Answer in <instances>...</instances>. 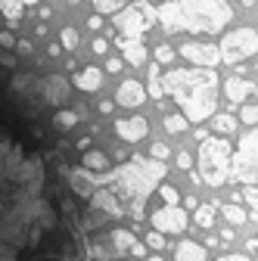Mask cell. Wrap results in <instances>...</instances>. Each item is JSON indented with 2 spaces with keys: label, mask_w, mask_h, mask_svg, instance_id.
I'll list each match as a JSON object with an SVG mask.
<instances>
[{
  "label": "cell",
  "mask_w": 258,
  "mask_h": 261,
  "mask_svg": "<svg viewBox=\"0 0 258 261\" xmlns=\"http://www.w3.org/2000/svg\"><path fill=\"white\" fill-rule=\"evenodd\" d=\"M41 109L0 78V261H90L78 208L50 180Z\"/></svg>",
  "instance_id": "obj_1"
},
{
  "label": "cell",
  "mask_w": 258,
  "mask_h": 261,
  "mask_svg": "<svg viewBox=\"0 0 258 261\" xmlns=\"http://www.w3.org/2000/svg\"><path fill=\"white\" fill-rule=\"evenodd\" d=\"M165 174H168V168H165L162 159H152V155L149 159H143V155H127V162H124L118 171L100 177L96 184L109 187L118 199L127 205V212L134 215V221H143V205L149 199V193L165 180Z\"/></svg>",
  "instance_id": "obj_2"
},
{
  "label": "cell",
  "mask_w": 258,
  "mask_h": 261,
  "mask_svg": "<svg viewBox=\"0 0 258 261\" xmlns=\"http://www.w3.org/2000/svg\"><path fill=\"white\" fill-rule=\"evenodd\" d=\"M165 93H171L190 121H205L218 109V75L205 65L174 69L165 78Z\"/></svg>",
  "instance_id": "obj_3"
},
{
  "label": "cell",
  "mask_w": 258,
  "mask_h": 261,
  "mask_svg": "<svg viewBox=\"0 0 258 261\" xmlns=\"http://www.w3.org/2000/svg\"><path fill=\"white\" fill-rule=\"evenodd\" d=\"M177 4L184 16V31L190 35H221L234 16L227 0H177Z\"/></svg>",
  "instance_id": "obj_4"
},
{
  "label": "cell",
  "mask_w": 258,
  "mask_h": 261,
  "mask_svg": "<svg viewBox=\"0 0 258 261\" xmlns=\"http://www.w3.org/2000/svg\"><path fill=\"white\" fill-rule=\"evenodd\" d=\"M230 159L234 149L224 137H202L199 140V174L202 184L209 187H221L230 177Z\"/></svg>",
  "instance_id": "obj_5"
},
{
  "label": "cell",
  "mask_w": 258,
  "mask_h": 261,
  "mask_svg": "<svg viewBox=\"0 0 258 261\" xmlns=\"http://www.w3.org/2000/svg\"><path fill=\"white\" fill-rule=\"evenodd\" d=\"M230 177L240 184H258V127L252 124L249 134L240 137L234 159H230Z\"/></svg>",
  "instance_id": "obj_6"
},
{
  "label": "cell",
  "mask_w": 258,
  "mask_h": 261,
  "mask_svg": "<svg viewBox=\"0 0 258 261\" xmlns=\"http://www.w3.org/2000/svg\"><path fill=\"white\" fill-rule=\"evenodd\" d=\"M156 19L159 16H156L152 4H146V0H131V4H124L115 13V28L121 31L124 38H143L146 31L152 28Z\"/></svg>",
  "instance_id": "obj_7"
},
{
  "label": "cell",
  "mask_w": 258,
  "mask_h": 261,
  "mask_svg": "<svg viewBox=\"0 0 258 261\" xmlns=\"http://www.w3.org/2000/svg\"><path fill=\"white\" fill-rule=\"evenodd\" d=\"M218 50H221V62H243V59L258 53V31L255 28L227 31V35L221 38Z\"/></svg>",
  "instance_id": "obj_8"
},
{
  "label": "cell",
  "mask_w": 258,
  "mask_h": 261,
  "mask_svg": "<svg viewBox=\"0 0 258 261\" xmlns=\"http://www.w3.org/2000/svg\"><path fill=\"white\" fill-rule=\"evenodd\" d=\"M41 96H44L47 109L66 106L69 96H72V84L62 78V75H44V78H41Z\"/></svg>",
  "instance_id": "obj_9"
},
{
  "label": "cell",
  "mask_w": 258,
  "mask_h": 261,
  "mask_svg": "<svg viewBox=\"0 0 258 261\" xmlns=\"http://www.w3.org/2000/svg\"><path fill=\"white\" fill-rule=\"evenodd\" d=\"M152 227H156V230H162V233H184L187 230V212L177 208V202L174 205L165 202V208L152 212Z\"/></svg>",
  "instance_id": "obj_10"
},
{
  "label": "cell",
  "mask_w": 258,
  "mask_h": 261,
  "mask_svg": "<svg viewBox=\"0 0 258 261\" xmlns=\"http://www.w3.org/2000/svg\"><path fill=\"white\" fill-rule=\"evenodd\" d=\"M180 56L190 59L193 65H205V69H215L221 62V50L215 44H199V41H187L180 47Z\"/></svg>",
  "instance_id": "obj_11"
},
{
  "label": "cell",
  "mask_w": 258,
  "mask_h": 261,
  "mask_svg": "<svg viewBox=\"0 0 258 261\" xmlns=\"http://www.w3.org/2000/svg\"><path fill=\"white\" fill-rule=\"evenodd\" d=\"M115 134H118L124 143H140V140L146 137V118H143V115L118 118V121H115Z\"/></svg>",
  "instance_id": "obj_12"
},
{
  "label": "cell",
  "mask_w": 258,
  "mask_h": 261,
  "mask_svg": "<svg viewBox=\"0 0 258 261\" xmlns=\"http://www.w3.org/2000/svg\"><path fill=\"white\" fill-rule=\"evenodd\" d=\"M143 100H146V90H143V84H140V81L127 78V81H121V84H118L115 103H121V106H140Z\"/></svg>",
  "instance_id": "obj_13"
},
{
  "label": "cell",
  "mask_w": 258,
  "mask_h": 261,
  "mask_svg": "<svg viewBox=\"0 0 258 261\" xmlns=\"http://www.w3.org/2000/svg\"><path fill=\"white\" fill-rule=\"evenodd\" d=\"M66 177H69L72 190H75L78 196H84V199H90V193L96 190V177L90 174V168H72Z\"/></svg>",
  "instance_id": "obj_14"
},
{
  "label": "cell",
  "mask_w": 258,
  "mask_h": 261,
  "mask_svg": "<svg viewBox=\"0 0 258 261\" xmlns=\"http://www.w3.org/2000/svg\"><path fill=\"white\" fill-rule=\"evenodd\" d=\"M115 44L121 47V53H124V59L131 62V65H143V59H146V47L140 44V38H115Z\"/></svg>",
  "instance_id": "obj_15"
},
{
  "label": "cell",
  "mask_w": 258,
  "mask_h": 261,
  "mask_svg": "<svg viewBox=\"0 0 258 261\" xmlns=\"http://www.w3.org/2000/svg\"><path fill=\"white\" fill-rule=\"evenodd\" d=\"M78 90H84V93H93V90H100V84H103V72L96 69V65H87V69H81L78 75H75V81H72Z\"/></svg>",
  "instance_id": "obj_16"
},
{
  "label": "cell",
  "mask_w": 258,
  "mask_h": 261,
  "mask_svg": "<svg viewBox=\"0 0 258 261\" xmlns=\"http://www.w3.org/2000/svg\"><path fill=\"white\" fill-rule=\"evenodd\" d=\"M224 93H227L230 103H243L246 96L252 93V84H249L243 75H234V78H227V84H224Z\"/></svg>",
  "instance_id": "obj_17"
},
{
  "label": "cell",
  "mask_w": 258,
  "mask_h": 261,
  "mask_svg": "<svg viewBox=\"0 0 258 261\" xmlns=\"http://www.w3.org/2000/svg\"><path fill=\"white\" fill-rule=\"evenodd\" d=\"M174 261H205V249L193 240H184L177 249H174Z\"/></svg>",
  "instance_id": "obj_18"
},
{
  "label": "cell",
  "mask_w": 258,
  "mask_h": 261,
  "mask_svg": "<svg viewBox=\"0 0 258 261\" xmlns=\"http://www.w3.org/2000/svg\"><path fill=\"white\" fill-rule=\"evenodd\" d=\"M146 93L152 96V100H162L165 96V81H162V75H159V62L149 65V87H146Z\"/></svg>",
  "instance_id": "obj_19"
},
{
  "label": "cell",
  "mask_w": 258,
  "mask_h": 261,
  "mask_svg": "<svg viewBox=\"0 0 258 261\" xmlns=\"http://www.w3.org/2000/svg\"><path fill=\"white\" fill-rule=\"evenodd\" d=\"M84 168H90V171H103L106 165H109V159L100 152V149H84Z\"/></svg>",
  "instance_id": "obj_20"
},
{
  "label": "cell",
  "mask_w": 258,
  "mask_h": 261,
  "mask_svg": "<svg viewBox=\"0 0 258 261\" xmlns=\"http://www.w3.org/2000/svg\"><path fill=\"white\" fill-rule=\"evenodd\" d=\"M81 118H78V112L75 109H59L56 115H53V124L56 127H62V130H69V127H75Z\"/></svg>",
  "instance_id": "obj_21"
},
{
  "label": "cell",
  "mask_w": 258,
  "mask_h": 261,
  "mask_svg": "<svg viewBox=\"0 0 258 261\" xmlns=\"http://www.w3.org/2000/svg\"><path fill=\"white\" fill-rule=\"evenodd\" d=\"M221 212H224V218H227V224H234V227H240V224H246V221H249L246 208H240L237 202H230V205H224Z\"/></svg>",
  "instance_id": "obj_22"
},
{
  "label": "cell",
  "mask_w": 258,
  "mask_h": 261,
  "mask_svg": "<svg viewBox=\"0 0 258 261\" xmlns=\"http://www.w3.org/2000/svg\"><path fill=\"white\" fill-rule=\"evenodd\" d=\"M22 10H25L22 0H0V13H4L10 22H16V19L22 16Z\"/></svg>",
  "instance_id": "obj_23"
},
{
  "label": "cell",
  "mask_w": 258,
  "mask_h": 261,
  "mask_svg": "<svg viewBox=\"0 0 258 261\" xmlns=\"http://www.w3.org/2000/svg\"><path fill=\"white\" fill-rule=\"evenodd\" d=\"M196 224L199 227H212V221H215V205L212 202H202V205H196Z\"/></svg>",
  "instance_id": "obj_24"
},
{
  "label": "cell",
  "mask_w": 258,
  "mask_h": 261,
  "mask_svg": "<svg viewBox=\"0 0 258 261\" xmlns=\"http://www.w3.org/2000/svg\"><path fill=\"white\" fill-rule=\"evenodd\" d=\"M215 121V130H218V134H234V130H237V118L234 115H212Z\"/></svg>",
  "instance_id": "obj_25"
},
{
  "label": "cell",
  "mask_w": 258,
  "mask_h": 261,
  "mask_svg": "<svg viewBox=\"0 0 258 261\" xmlns=\"http://www.w3.org/2000/svg\"><path fill=\"white\" fill-rule=\"evenodd\" d=\"M187 124H190L187 115H165V130H168V134H184Z\"/></svg>",
  "instance_id": "obj_26"
},
{
  "label": "cell",
  "mask_w": 258,
  "mask_h": 261,
  "mask_svg": "<svg viewBox=\"0 0 258 261\" xmlns=\"http://www.w3.org/2000/svg\"><path fill=\"white\" fill-rule=\"evenodd\" d=\"M109 237H112V246H115L118 252H124V249H131V243H134V237H131V233H127V230H124V227H118V230H112Z\"/></svg>",
  "instance_id": "obj_27"
},
{
  "label": "cell",
  "mask_w": 258,
  "mask_h": 261,
  "mask_svg": "<svg viewBox=\"0 0 258 261\" xmlns=\"http://www.w3.org/2000/svg\"><path fill=\"white\" fill-rule=\"evenodd\" d=\"M96 13H118L124 4H131V0H90Z\"/></svg>",
  "instance_id": "obj_28"
},
{
  "label": "cell",
  "mask_w": 258,
  "mask_h": 261,
  "mask_svg": "<svg viewBox=\"0 0 258 261\" xmlns=\"http://www.w3.org/2000/svg\"><path fill=\"white\" fill-rule=\"evenodd\" d=\"M59 44L66 50H78V31L75 28H62L59 31Z\"/></svg>",
  "instance_id": "obj_29"
},
{
  "label": "cell",
  "mask_w": 258,
  "mask_h": 261,
  "mask_svg": "<svg viewBox=\"0 0 258 261\" xmlns=\"http://www.w3.org/2000/svg\"><path fill=\"white\" fill-rule=\"evenodd\" d=\"M159 193H162V199H165L168 205H174V202H180V196H177V190H174L171 184H159Z\"/></svg>",
  "instance_id": "obj_30"
},
{
  "label": "cell",
  "mask_w": 258,
  "mask_h": 261,
  "mask_svg": "<svg viewBox=\"0 0 258 261\" xmlns=\"http://www.w3.org/2000/svg\"><path fill=\"white\" fill-rule=\"evenodd\" d=\"M146 246L149 249H165V237H162V230H156V233H146Z\"/></svg>",
  "instance_id": "obj_31"
},
{
  "label": "cell",
  "mask_w": 258,
  "mask_h": 261,
  "mask_svg": "<svg viewBox=\"0 0 258 261\" xmlns=\"http://www.w3.org/2000/svg\"><path fill=\"white\" fill-rule=\"evenodd\" d=\"M240 118L246 121V124H258V106H243V112H240Z\"/></svg>",
  "instance_id": "obj_32"
},
{
  "label": "cell",
  "mask_w": 258,
  "mask_h": 261,
  "mask_svg": "<svg viewBox=\"0 0 258 261\" xmlns=\"http://www.w3.org/2000/svg\"><path fill=\"white\" fill-rule=\"evenodd\" d=\"M149 155H152V159H168L171 149H168L165 143H152V146H149Z\"/></svg>",
  "instance_id": "obj_33"
},
{
  "label": "cell",
  "mask_w": 258,
  "mask_h": 261,
  "mask_svg": "<svg viewBox=\"0 0 258 261\" xmlns=\"http://www.w3.org/2000/svg\"><path fill=\"white\" fill-rule=\"evenodd\" d=\"M177 168H180V171H190V168H193V155H190L187 149L177 152Z\"/></svg>",
  "instance_id": "obj_34"
},
{
  "label": "cell",
  "mask_w": 258,
  "mask_h": 261,
  "mask_svg": "<svg viewBox=\"0 0 258 261\" xmlns=\"http://www.w3.org/2000/svg\"><path fill=\"white\" fill-rule=\"evenodd\" d=\"M243 196H246V202H249V205H252V208L258 212V187H255V184H249Z\"/></svg>",
  "instance_id": "obj_35"
},
{
  "label": "cell",
  "mask_w": 258,
  "mask_h": 261,
  "mask_svg": "<svg viewBox=\"0 0 258 261\" xmlns=\"http://www.w3.org/2000/svg\"><path fill=\"white\" fill-rule=\"evenodd\" d=\"M171 59H174V50H171V47H159V50H156V62L165 65V62H171Z\"/></svg>",
  "instance_id": "obj_36"
},
{
  "label": "cell",
  "mask_w": 258,
  "mask_h": 261,
  "mask_svg": "<svg viewBox=\"0 0 258 261\" xmlns=\"http://www.w3.org/2000/svg\"><path fill=\"white\" fill-rule=\"evenodd\" d=\"M0 47H4V50L16 47V38H13V31H0Z\"/></svg>",
  "instance_id": "obj_37"
},
{
  "label": "cell",
  "mask_w": 258,
  "mask_h": 261,
  "mask_svg": "<svg viewBox=\"0 0 258 261\" xmlns=\"http://www.w3.org/2000/svg\"><path fill=\"white\" fill-rule=\"evenodd\" d=\"M106 50H109V41H106V38H96V41H93V53H103V56H106Z\"/></svg>",
  "instance_id": "obj_38"
},
{
  "label": "cell",
  "mask_w": 258,
  "mask_h": 261,
  "mask_svg": "<svg viewBox=\"0 0 258 261\" xmlns=\"http://www.w3.org/2000/svg\"><path fill=\"white\" fill-rule=\"evenodd\" d=\"M100 25H103V16H100V13L90 16V22H87V28H90V31H100Z\"/></svg>",
  "instance_id": "obj_39"
},
{
  "label": "cell",
  "mask_w": 258,
  "mask_h": 261,
  "mask_svg": "<svg viewBox=\"0 0 258 261\" xmlns=\"http://www.w3.org/2000/svg\"><path fill=\"white\" fill-rule=\"evenodd\" d=\"M221 261H252V258H246V255H240V252H230V255H224Z\"/></svg>",
  "instance_id": "obj_40"
},
{
  "label": "cell",
  "mask_w": 258,
  "mask_h": 261,
  "mask_svg": "<svg viewBox=\"0 0 258 261\" xmlns=\"http://www.w3.org/2000/svg\"><path fill=\"white\" fill-rule=\"evenodd\" d=\"M96 109H100L103 115H109V112L115 109V103H112V100H103V103H100V106H96Z\"/></svg>",
  "instance_id": "obj_41"
},
{
  "label": "cell",
  "mask_w": 258,
  "mask_h": 261,
  "mask_svg": "<svg viewBox=\"0 0 258 261\" xmlns=\"http://www.w3.org/2000/svg\"><path fill=\"white\" fill-rule=\"evenodd\" d=\"M16 50H19V53H31V44L22 38V41H16Z\"/></svg>",
  "instance_id": "obj_42"
},
{
  "label": "cell",
  "mask_w": 258,
  "mask_h": 261,
  "mask_svg": "<svg viewBox=\"0 0 258 261\" xmlns=\"http://www.w3.org/2000/svg\"><path fill=\"white\" fill-rule=\"evenodd\" d=\"M47 53H50V56H59V53H62V44H56V41L47 44Z\"/></svg>",
  "instance_id": "obj_43"
},
{
  "label": "cell",
  "mask_w": 258,
  "mask_h": 261,
  "mask_svg": "<svg viewBox=\"0 0 258 261\" xmlns=\"http://www.w3.org/2000/svg\"><path fill=\"white\" fill-rule=\"evenodd\" d=\"M106 69H109V72H121V59H109Z\"/></svg>",
  "instance_id": "obj_44"
},
{
  "label": "cell",
  "mask_w": 258,
  "mask_h": 261,
  "mask_svg": "<svg viewBox=\"0 0 258 261\" xmlns=\"http://www.w3.org/2000/svg\"><path fill=\"white\" fill-rule=\"evenodd\" d=\"M0 65H7V69H16V59H13V56H0Z\"/></svg>",
  "instance_id": "obj_45"
},
{
  "label": "cell",
  "mask_w": 258,
  "mask_h": 261,
  "mask_svg": "<svg viewBox=\"0 0 258 261\" xmlns=\"http://www.w3.org/2000/svg\"><path fill=\"white\" fill-rule=\"evenodd\" d=\"M78 149H81V152H84V149H90V134H84V137L78 140Z\"/></svg>",
  "instance_id": "obj_46"
},
{
  "label": "cell",
  "mask_w": 258,
  "mask_h": 261,
  "mask_svg": "<svg viewBox=\"0 0 258 261\" xmlns=\"http://www.w3.org/2000/svg\"><path fill=\"white\" fill-rule=\"evenodd\" d=\"M131 255H137V258H143V255H146V246H134V243H131Z\"/></svg>",
  "instance_id": "obj_47"
},
{
  "label": "cell",
  "mask_w": 258,
  "mask_h": 261,
  "mask_svg": "<svg viewBox=\"0 0 258 261\" xmlns=\"http://www.w3.org/2000/svg\"><path fill=\"white\" fill-rule=\"evenodd\" d=\"M184 205H187V208H196L199 202H196V196H187V199H184Z\"/></svg>",
  "instance_id": "obj_48"
},
{
  "label": "cell",
  "mask_w": 258,
  "mask_h": 261,
  "mask_svg": "<svg viewBox=\"0 0 258 261\" xmlns=\"http://www.w3.org/2000/svg\"><path fill=\"white\" fill-rule=\"evenodd\" d=\"M246 249H249V252H258V240H255V237H252V240H249V243H246Z\"/></svg>",
  "instance_id": "obj_49"
},
{
  "label": "cell",
  "mask_w": 258,
  "mask_h": 261,
  "mask_svg": "<svg viewBox=\"0 0 258 261\" xmlns=\"http://www.w3.org/2000/svg\"><path fill=\"white\" fill-rule=\"evenodd\" d=\"M22 4H41V0H22Z\"/></svg>",
  "instance_id": "obj_50"
},
{
  "label": "cell",
  "mask_w": 258,
  "mask_h": 261,
  "mask_svg": "<svg viewBox=\"0 0 258 261\" xmlns=\"http://www.w3.org/2000/svg\"><path fill=\"white\" fill-rule=\"evenodd\" d=\"M146 261H165V258H156V255H152V258H146Z\"/></svg>",
  "instance_id": "obj_51"
},
{
  "label": "cell",
  "mask_w": 258,
  "mask_h": 261,
  "mask_svg": "<svg viewBox=\"0 0 258 261\" xmlns=\"http://www.w3.org/2000/svg\"><path fill=\"white\" fill-rule=\"evenodd\" d=\"M69 4H81V0H69Z\"/></svg>",
  "instance_id": "obj_52"
},
{
  "label": "cell",
  "mask_w": 258,
  "mask_h": 261,
  "mask_svg": "<svg viewBox=\"0 0 258 261\" xmlns=\"http://www.w3.org/2000/svg\"><path fill=\"white\" fill-rule=\"evenodd\" d=\"M240 4H252V0H240Z\"/></svg>",
  "instance_id": "obj_53"
}]
</instances>
